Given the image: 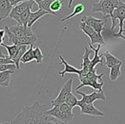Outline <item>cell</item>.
I'll return each mask as SVG.
<instances>
[{"mask_svg":"<svg viewBox=\"0 0 125 124\" xmlns=\"http://www.w3.org/2000/svg\"><path fill=\"white\" fill-rule=\"evenodd\" d=\"M72 86H73V79H70L68 81H66L64 84H62V88L60 90V92L57 95V97L51 101V103H52V106L60 105L62 103H65L67 97L72 91Z\"/></svg>","mask_w":125,"mask_h":124,"instance_id":"52a82bcc","label":"cell"},{"mask_svg":"<svg viewBox=\"0 0 125 124\" xmlns=\"http://www.w3.org/2000/svg\"><path fill=\"white\" fill-rule=\"evenodd\" d=\"M54 0H42L40 4H38L39 9H42L44 11H46L49 13V15H53V16H57V14L52 12L51 11V4H52Z\"/></svg>","mask_w":125,"mask_h":124,"instance_id":"d4e9b609","label":"cell"},{"mask_svg":"<svg viewBox=\"0 0 125 124\" xmlns=\"http://www.w3.org/2000/svg\"><path fill=\"white\" fill-rule=\"evenodd\" d=\"M76 92L82 96V99L78 100V103H77V106L78 107H80L81 105H82V104L94 103V102L96 101V100H102V101H104V100L106 99L104 91H94V92L91 93V94H86V93L80 91L79 90H76Z\"/></svg>","mask_w":125,"mask_h":124,"instance_id":"ba28073f","label":"cell"},{"mask_svg":"<svg viewBox=\"0 0 125 124\" xmlns=\"http://www.w3.org/2000/svg\"><path fill=\"white\" fill-rule=\"evenodd\" d=\"M15 73V71L8 70L0 72V86L6 88L10 85L11 80V76Z\"/></svg>","mask_w":125,"mask_h":124,"instance_id":"e0dca14e","label":"cell"},{"mask_svg":"<svg viewBox=\"0 0 125 124\" xmlns=\"http://www.w3.org/2000/svg\"><path fill=\"white\" fill-rule=\"evenodd\" d=\"M62 6H63L62 0H54L52 4H51V11L57 14V11H59L62 8Z\"/></svg>","mask_w":125,"mask_h":124,"instance_id":"f1b7e54d","label":"cell"},{"mask_svg":"<svg viewBox=\"0 0 125 124\" xmlns=\"http://www.w3.org/2000/svg\"><path fill=\"white\" fill-rule=\"evenodd\" d=\"M33 1H34V2H35V3H36V4H40V2H41L42 0H33Z\"/></svg>","mask_w":125,"mask_h":124,"instance_id":"e575fe53","label":"cell"},{"mask_svg":"<svg viewBox=\"0 0 125 124\" xmlns=\"http://www.w3.org/2000/svg\"><path fill=\"white\" fill-rule=\"evenodd\" d=\"M81 21H83L84 23L91 26L95 31H97L99 34H101L102 31L104 30V23H106L104 19H99V18H95L92 16H84Z\"/></svg>","mask_w":125,"mask_h":124,"instance_id":"8fae6325","label":"cell"},{"mask_svg":"<svg viewBox=\"0 0 125 124\" xmlns=\"http://www.w3.org/2000/svg\"><path fill=\"white\" fill-rule=\"evenodd\" d=\"M111 29L113 30L115 27L119 25V31L116 34H113L112 36L115 38H122L125 40V36L123 35V24L125 21V3L122 1L120 4L113 11L112 14L111 16Z\"/></svg>","mask_w":125,"mask_h":124,"instance_id":"277c9868","label":"cell"},{"mask_svg":"<svg viewBox=\"0 0 125 124\" xmlns=\"http://www.w3.org/2000/svg\"><path fill=\"white\" fill-rule=\"evenodd\" d=\"M9 29L16 36H30V35H34L33 32L32 31L31 27L24 26V25L21 24L9 27Z\"/></svg>","mask_w":125,"mask_h":124,"instance_id":"7c38bea8","label":"cell"},{"mask_svg":"<svg viewBox=\"0 0 125 124\" xmlns=\"http://www.w3.org/2000/svg\"><path fill=\"white\" fill-rule=\"evenodd\" d=\"M65 103H68V105L70 107L71 109L75 108V106H77V103H78V99H77V97L75 96V95L73 94V93H70V95H69V96L67 97L66 101H65Z\"/></svg>","mask_w":125,"mask_h":124,"instance_id":"f546056e","label":"cell"},{"mask_svg":"<svg viewBox=\"0 0 125 124\" xmlns=\"http://www.w3.org/2000/svg\"><path fill=\"white\" fill-rule=\"evenodd\" d=\"M1 46H3L4 47H5L8 51V54H9V57L11 59L15 57V55L17 53V50H18V47L19 46L16 45V44H11V45H6L4 43H2Z\"/></svg>","mask_w":125,"mask_h":124,"instance_id":"484cf974","label":"cell"},{"mask_svg":"<svg viewBox=\"0 0 125 124\" xmlns=\"http://www.w3.org/2000/svg\"><path fill=\"white\" fill-rule=\"evenodd\" d=\"M27 50H28V46H26V45L19 46L17 53H16V54L15 55V57L12 59L13 61H14V63L16 64L17 70H20V62H21V59Z\"/></svg>","mask_w":125,"mask_h":124,"instance_id":"44dd1931","label":"cell"},{"mask_svg":"<svg viewBox=\"0 0 125 124\" xmlns=\"http://www.w3.org/2000/svg\"><path fill=\"white\" fill-rule=\"evenodd\" d=\"M84 10H85V6H84L83 4H77L74 7L73 12H72L70 15H69V16H65V17L62 18V22H66L67 20L70 19V18L74 17V16H78V15L82 14V13H83Z\"/></svg>","mask_w":125,"mask_h":124,"instance_id":"cb8c5ba5","label":"cell"},{"mask_svg":"<svg viewBox=\"0 0 125 124\" xmlns=\"http://www.w3.org/2000/svg\"><path fill=\"white\" fill-rule=\"evenodd\" d=\"M88 46L90 48L93 49V51H94V56L90 63V70H94V69L96 68V66L99 65V64L100 66L103 65V57H104V55H103V54H100V55L99 54V51L100 50L102 45L101 44H98V47L95 48V47H93V45L90 42V43H88Z\"/></svg>","mask_w":125,"mask_h":124,"instance_id":"5bb4252c","label":"cell"},{"mask_svg":"<svg viewBox=\"0 0 125 124\" xmlns=\"http://www.w3.org/2000/svg\"><path fill=\"white\" fill-rule=\"evenodd\" d=\"M4 42V38H2V37H0V46H1V44Z\"/></svg>","mask_w":125,"mask_h":124,"instance_id":"836d02e7","label":"cell"},{"mask_svg":"<svg viewBox=\"0 0 125 124\" xmlns=\"http://www.w3.org/2000/svg\"><path fill=\"white\" fill-rule=\"evenodd\" d=\"M93 53L92 48H88L87 47H85V52L82 56V68H89L90 69V63L91 59L89 56Z\"/></svg>","mask_w":125,"mask_h":124,"instance_id":"7402d4cb","label":"cell"},{"mask_svg":"<svg viewBox=\"0 0 125 124\" xmlns=\"http://www.w3.org/2000/svg\"><path fill=\"white\" fill-rule=\"evenodd\" d=\"M80 29L86 35L90 38L91 44L94 45V44H101V45H104V40L103 38L102 35L99 33H98L97 31L94 29L91 26L87 25L86 23H84L83 21L80 22V26H79Z\"/></svg>","mask_w":125,"mask_h":124,"instance_id":"8992f818","label":"cell"},{"mask_svg":"<svg viewBox=\"0 0 125 124\" xmlns=\"http://www.w3.org/2000/svg\"><path fill=\"white\" fill-rule=\"evenodd\" d=\"M47 105L40 104L35 101L32 106L23 108L16 118L11 121L12 124H58L61 121L46 113Z\"/></svg>","mask_w":125,"mask_h":124,"instance_id":"6da1fadb","label":"cell"},{"mask_svg":"<svg viewBox=\"0 0 125 124\" xmlns=\"http://www.w3.org/2000/svg\"><path fill=\"white\" fill-rule=\"evenodd\" d=\"M74 0L69 1L68 8H71ZM122 0H99V3H94L92 6L93 12H101L104 16V19L107 21L111 17L113 11L117 7Z\"/></svg>","mask_w":125,"mask_h":124,"instance_id":"7a4b0ae2","label":"cell"},{"mask_svg":"<svg viewBox=\"0 0 125 124\" xmlns=\"http://www.w3.org/2000/svg\"><path fill=\"white\" fill-rule=\"evenodd\" d=\"M46 113L50 115H52L53 117L57 118V120L61 121L63 123H68L70 122L74 118V115H69V114L63 112L60 109L59 105H55L53 106V108L51 110H47Z\"/></svg>","mask_w":125,"mask_h":124,"instance_id":"30bf717a","label":"cell"},{"mask_svg":"<svg viewBox=\"0 0 125 124\" xmlns=\"http://www.w3.org/2000/svg\"><path fill=\"white\" fill-rule=\"evenodd\" d=\"M81 108V114L82 115H88L93 116H104V114L102 111L99 110L94 103H87V104H82L80 106Z\"/></svg>","mask_w":125,"mask_h":124,"instance_id":"4fadbf2b","label":"cell"},{"mask_svg":"<svg viewBox=\"0 0 125 124\" xmlns=\"http://www.w3.org/2000/svg\"><path fill=\"white\" fill-rule=\"evenodd\" d=\"M34 60V54H33V46H29V48L25 52L21 59V62L23 64H28L31 61Z\"/></svg>","mask_w":125,"mask_h":124,"instance_id":"603a6c76","label":"cell"},{"mask_svg":"<svg viewBox=\"0 0 125 124\" xmlns=\"http://www.w3.org/2000/svg\"><path fill=\"white\" fill-rule=\"evenodd\" d=\"M34 4L35 2L33 0H28V1H23V2L13 6L10 14V17L11 19H14L15 21H16L17 24L21 25V21H20V14H21L23 11L29 9V8L32 9V7H33Z\"/></svg>","mask_w":125,"mask_h":124,"instance_id":"9c48e42d","label":"cell"},{"mask_svg":"<svg viewBox=\"0 0 125 124\" xmlns=\"http://www.w3.org/2000/svg\"><path fill=\"white\" fill-rule=\"evenodd\" d=\"M104 76V73H101L98 75L96 73V68L94 70L89 71L87 73L82 76H78L79 79L81 81V84L76 87V90H79L84 86H90L94 90H96L98 91H103V85L104 82L102 80V77Z\"/></svg>","mask_w":125,"mask_h":124,"instance_id":"3957f363","label":"cell"},{"mask_svg":"<svg viewBox=\"0 0 125 124\" xmlns=\"http://www.w3.org/2000/svg\"><path fill=\"white\" fill-rule=\"evenodd\" d=\"M104 59H105V66L108 68H111L113 66L116 65V64L122 63V61L119 60L116 57H115L114 55L111 54L109 51H105L104 53H103Z\"/></svg>","mask_w":125,"mask_h":124,"instance_id":"d6986e66","label":"cell"},{"mask_svg":"<svg viewBox=\"0 0 125 124\" xmlns=\"http://www.w3.org/2000/svg\"><path fill=\"white\" fill-rule=\"evenodd\" d=\"M5 35H6L5 29H0V37L4 38V36H5Z\"/></svg>","mask_w":125,"mask_h":124,"instance_id":"d6a6232c","label":"cell"},{"mask_svg":"<svg viewBox=\"0 0 125 124\" xmlns=\"http://www.w3.org/2000/svg\"><path fill=\"white\" fill-rule=\"evenodd\" d=\"M4 29L10 44H16L17 46H33L37 41V36L35 34L30 36H16L10 31L9 26L4 27Z\"/></svg>","mask_w":125,"mask_h":124,"instance_id":"5b68a950","label":"cell"},{"mask_svg":"<svg viewBox=\"0 0 125 124\" xmlns=\"http://www.w3.org/2000/svg\"><path fill=\"white\" fill-rule=\"evenodd\" d=\"M31 8L26 10V11H23L21 14H20V21H21V25H24V26H28V22L29 19L30 14H31Z\"/></svg>","mask_w":125,"mask_h":124,"instance_id":"4316f807","label":"cell"},{"mask_svg":"<svg viewBox=\"0 0 125 124\" xmlns=\"http://www.w3.org/2000/svg\"><path fill=\"white\" fill-rule=\"evenodd\" d=\"M23 1H28V0H10V4H12L13 6L16 5V4H20V3L23 2Z\"/></svg>","mask_w":125,"mask_h":124,"instance_id":"1f68e13d","label":"cell"},{"mask_svg":"<svg viewBox=\"0 0 125 124\" xmlns=\"http://www.w3.org/2000/svg\"><path fill=\"white\" fill-rule=\"evenodd\" d=\"M16 66L15 63L13 64H2L0 65V72H4V71H8V70H16Z\"/></svg>","mask_w":125,"mask_h":124,"instance_id":"4dcf8cb0","label":"cell"},{"mask_svg":"<svg viewBox=\"0 0 125 124\" xmlns=\"http://www.w3.org/2000/svg\"><path fill=\"white\" fill-rule=\"evenodd\" d=\"M123 32H125V28H124V29H123Z\"/></svg>","mask_w":125,"mask_h":124,"instance_id":"d590c367","label":"cell"},{"mask_svg":"<svg viewBox=\"0 0 125 124\" xmlns=\"http://www.w3.org/2000/svg\"><path fill=\"white\" fill-rule=\"evenodd\" d=\"M33 54H34V60L36 61L37 64H41L43 62L44 55L41 49L39 47H36L33 49Z\"/></svg>","mask_w":125,"mask_h":124,"instance_id":"83f0119b","label":"cell"},{"mask_svg":"<svg viewBox=\"0 0 125 124\" xmlns=\"http://www.w3.org/2000/svg\"><path fill=\"white\" fill-rule=\"evenodd\" d=\"M45 15H49V13L47 12L46 11H44V10H42V9H39L37 11L31 12L29 19H28V26L32 27L40 18H41L42 16H45Z\"/></svg>","mask_w":125,"mask_h":124,"instance_id":"ac0fdd59","label":"cell"},{"mask_svg":"<svg viewBox=\"0 0 125 124\" xmlns=\"http://www.w3.org/2000/svg\"><path fill=\"white\" fill-rule=\"evenodd\" d=\"M123 66V62L119 64H116V65L113 66L112 67H111V70H110V80L114 82L116 81L118 78L121 76V67Z\"/></svg>","mask_w":125,"mask_h":124,"instance_id":"ffe728a7","label":"cell"},{"mask_svg":"<svg viewBox=\"0 0 125 124\" xmlns=\"http://www.w3.org/2000/svg\"><path fill=\"white\" fill-rule=\"evenodd\" d=\"M12 8L10 0H0V22L9 17Z\"/></svg>","mask_w":125,"mask_h":124,"instance_id":"2e32d148","label":"cell"},{"mask_svg":"<svg viewBox=\"0 0 125 124\" xmlns=\"http://www.w3.org/2000/svg\"><path fill=\"white\" fill-rule=\"evenodd\" d=\"M58 58L60 59V60H61V64H62V65L64 66V69H63V70H62V72H58V75L61 76V78H63V77H64V74L65 73L77 74V75H78V74L80 73L81 69H77V68H75V67H73V66L70 65V64H69L68 62H67V61L65 60L64 59H63L62 55L59 54Z\"/></svg>","mask_w":125,"mask_h":124,"instance_id":"9a60e30c","label":"cell"}]
</instances>
